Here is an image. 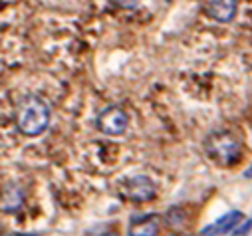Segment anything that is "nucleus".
Segmentation results:
<instances>
[{"label": "nucleus", "instance_id": "obj_13", "mask_svg": "<svg viewBox=\"0 0 252 236\" xmlns=\"http://www.w3.org/2000/svg\"><path fill=\"white\" fill-rule=\"evenodd\" d=\"M242 175H244V179H252V165H250V167H248V169H246Z\"/></svg>", "mask_w": 252, "mask_h": 236}, {"label": "nucleus", "instance_id": "obj_16", "mask_svg": "<svg viewBox=\"0 0 252 236\" xmlns=\"http://www.w3.org/2000/svg\"><path fill=\"white\" fill-rule=\"evenodd\" d=\"M173 236H189V234H185V232H177V234H173Z\"/></svg>", "mask_w": 252, "mask_h": 236}, {"label": "nucleus", "instance_id": "obj_10", "mask_svg": "<svg viewBox=\"0 0 252 236\" xmlns=\"http://www.w3.org/2000/svg\"><path fill=\"white\" fill-rule=\"evenodd\" d=\"M250 230H252V216L250 218H246V220H242L232 232H230V236H248L250 234Z\"/></svg>", "mask_w": 252, "mask_h": 236}, {"label": "nucleus", "instance_id": "obj_2", "mask_svg": "<svg viewBox=\"0 0 252 236\" xmlns=\"http://www.w3.org/2000/svg\"><path fill=\"white\" fill-rule=\"evenodd\" d=\"M205 151L213 161H217L220 165H234L240 159L242 147L234 133H230L226 129H219V131H213L211 135H207Z\"/></svg>", "mask_w": 252, "mask_h": 236}, {"label": "nucleus", "instance_id": "obj_1", "mask_svg": "<svg viewBox=\"0 0 252 236\" xmlns=\"http://www.w3.org/2000/svg\"><path fill=\"white\" fill-rule=\"evenodd\" d=\"M52 119V109L48 105V101L42 95L36 93H28L24 95L14 111V123L16 129L24 135V137H38L42 135Z\"/></svg>", "mask_w": 252, "mask_h": 236}, {"label": "nucleus", "instance_id": "obj_6", "mask_svg": "<svg viewBox=\"0 0 252 236\" xmlns=\"http://www.w3.org/2000/svg\"><path fill=\"white\" fill-rule=\"evenodd\" d=\"M161 224H163V216L155 212L133 216L127 228V236H157L161 232Z\"/></svg>", "mask_w": 252, "mask_h": 236}, {"label": "nucleus", "instance_id": "obj_3", "mask_svg": "<svg viewBox=\"0 0 252 236\" xmlns=\"http://www.w3.org/2000/svg\"><path fill=\"white\" fill-rule=\"evenodd\" d=\"M95 125L103 135L119 137L125 133V129L129 125V115L121 105H107L105 109L99 111Z\"/></svg>", "mask_w": 252, "mask_h": 236}, {"label": "nucleus", "instance_id": "obj_9", "mask_svg": "<svg viewBox=\"0 0 252 236\" xmlns=\"http://www.w3.org/2000/svg\"><path fill=\"white\" fill-rule=\"evenodd\" d=\"M163 224L171 230H181L185 224H187V212L181 205H173L165 210L163 214Z\"/></svg>", "mask_w": 252, "mask_h": 236}, {"label": "nucleus", "instance_id": "obj_12", "mask_svg": "<svg viewBox=\"0 0 252 236\" xmlns=\"http://www.w3.org/2000/svg\"><path fill=\"white\" fill-rule=\"evenodd\" d=\"M199 236H219V232H217V226H215V222L213 224H207L201 232H199Z\"/></svg>", "mask_w": 252, "mask_h": 236}, {"label": "nucleus", "instance_id": "obj_7", "mask_svg": "<svg viewBox=\"0 0 252 236\" xmlns=\"http://www.w3.org/2000/svg\"><path fill=\"white\" fill-rule=\"evenodd\" d=\"M26 201V191L18 183H6L2 187V212L4 214H14L24 206Z\"/></svg>", "mask_w": 252, "mask_h": 236}, {"label": "nucleus", "instance_id": "obj_15", "mask_svg": "<svg viewBox=\"0 0 252 236\" xmlns=\"http://www.w3.org/2000/svg\"><path fill=\"white\" fill-rule=\"evenodd\" d=\"M16 236H40V234H16Z\"/></svg>", "mask_w": 252, "mask_h": 236}, {"label": "nucleus", "instance_id": "obj_11", "mask_svg": "<svg viewBox=\"0 0 252 236\" xmlns=\"http://www.w3.org/2000/svg\"><path fill=\"white\" fill-rule=\"evenodd\" d=\"M115 4H117V6H121V8L131 10V8H135V6L139 4V0H115Z\"/></svg>", "mask_w": 252, "mask_h": 236}, {"label": "nucleus", "instance_id": "obj_8", "mask_svg": "<svg viewBox=\"0 0 252 236\" xmlns=\"http://www.w3.org/2000/svg\"><path fill=\"white\" fill-rule=\"evenodd\" d=\"M242 220H244V214H242L240 210H230V212L222 214L219 220H215V226H217L219 236H226V234H230Z\"/></svg>", "mask_w": 252, "mask_h": 236}, {"label": "nucleus", "instance_id": "obj_14", "mask_svg": "<svg viewBox=\"0 0 252 236\" xmlns=\"http://www.w3.org/2000/svg\"><path fill=\"white\" fill-rule=\"evenodd\" d=\"M101 236H119V232H115V230H107V232H103Z\"/></svg>", "mask_w": 252, "mask_h": 236}, {"label": "nucleus", "instance_id": "obj_4", "mask_svg": "<svg viewBox=\"0 0 252 236\" xmlns=\"http://www.w3.org/2000/svg\"><path fill=\"white\" fill-rule=\"evenodd\" d=\"M123 193L131 203H149L157 197V187L147 175H135L125 181Z\"/></svg>", "mask_w": 252, "mask_h": 236}, {"label": "nucleus", "instance_id": "obj_5", "mask_svg": "<svg viewBox=\"0 0 252 236\" xmlns=\"http://www.w3.org/2000/svg\"><path fill=\"white\" fill-rule=\"evenodd\" d=\"M238 12V0H207L205 14L220 24H228L234 20Z\"/></svg>", "mask_w": 252, "mask_h": 236}]
</instances>
